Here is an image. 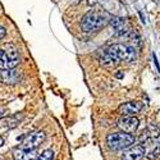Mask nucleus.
I'll use <instances>...</instances> for the list:
<instances>
[{
  "label": "nucleus",
  "instance_id": "obj_1",
  "mask_svg": "<svg viewBox=\"0 0 160 160\" xmlns=\"http://www.w3.org/2000/svg\"><path fill=\"white\" fill-rule=\"evenodd\" d=\"M137 58V51L133 46H128L124 44H113L100 51L99 62L102 67L106 68H113L119 63L127 62L132 63Z\"/></svg>",
  "mask_w": 160,
  "mask_h": 160
},
{
  "label": "nucleus",
  "instance_id": "obj_2",
  "mask_svg": "<svg viewBox=\"0 0 160 160\" xmlns=\"http://www.w3.org/2000/svg\"><path fill=\"white\" fill-rule=\"evenodd\" d=\"M112 18H113V16L109 12H106L105 9H101V8L92 9L82 17L81 30L86 33L98 32L101 28H104L105 26H108L110 23Z\"/></svg>",
  "mask_w": 160,
  "mask_h": 160
},
{
  "label": "nucleus",
  "instance_id": "obj_3",
  "mask_svg": "<svg viewBox=\"0 0 160 160\" xmlns=\"http://www.w3.org/2000/svg\"><path fill=\"white\" fill-rule=\"evenodd\" d=\"M136 138L131 133H126V132H114V133H109L106 136V145L110 150L114 151H121V150H126L128 148L135 143Z\"/></svg>",
  "mask_w": 160,
  "mask_h": 160
},
{
  "label": "nucleus",
  "instance_id": "obj_4",
  "mask_svg": "<svg viewBox=\"0 0 160 160\" xmlns=\"http://www.w3.org/2000/svg\"><path fill=\"white\" fill-rule=\"evenodd\" d=\"M19 62V54L14 48H10L8 45L5 49H0V69L2 71L16 68Z\"/></svg>",
  "mask_w": 160,
  "mask_h": 160
},
{
  "label": "nucleus",
  "instance_id": "obj_5",
  "mask_svg": "<svg viewBox=\"0 0 160 160\" xmlns=\"http://www.w3.org/2000/svg\"><path fill=\"white\" fill-rule=\"evenodd\" d=\"M117 126L119 127L122 132H126V133H135L140 126V121L133 117V115H122L121 118L118 119L117 122Z\"/></svg>",
  "mask_w": 160,
  "mask_h": 160
},
{
  "label": "nucleus",
  "instance_id": "obj_6",
  "mask_svg": "<svg viewBox=\"0 0 160 160\" xmlns=\"http://www.w3.org/2000/svg\"><path fill=\"white\" fill-rule=\"evenodd\" d=\"M46 138L45 132L38 131V132H33L23 140V142L21 143V148L23 149H28V150H36L40 145H41Z\"/></svg>",
  "mask_w": 160,
  "mask_h": 160
},
{
  "label": "nucleus",
  "instance_id": "obj_7",
  "mask_svg": "<svg viewBox=\"0 0 160 160\" xmlns=\"http://www.w3.org/2000/svg\"><path fill=\"white\" fill-rule=\"evenodd\" d=\"M113 26V30L118 36H131L133 35V30L131 28V24L126 18L122 17H113L110 21Z\"/></svg>",
  "mask_w": 160,
  "mask_h": 160
},
{
  "label": "nucleus",
  "instance_id": "obj_8",
  "mask_svg": "<svg viewBox=\"0 0 160 160\" xmlns=\"http://www.w3.org/2000/svg\"><path fill=\"white\" fill-rule=\"evenodd\" d=\"M145 156V148L142 145H132L122 154V160H142Z\"/></svg>",
  "mask_w": 160,
  "mask_h": 160
},
{
  "label": "nucleus",
  "instance_id": "obj_9",
  "mask_svg": "<svg viewBox=\"0 0 160 160\" xmlns=\"http://www.w3.org/2000/svg\"><path fill=\"white\" fill-rule=\"evenodd\" d=\"M143 109V104L141 101H128L122 104L118 108V113L121 115H135Z\"/></svg>",
  "mask_w": 160,
  "mask_h": 160
},
{
  "label": "nucleus",
  "instance_id": "obj_10",
  "mask_svg": "<svg viewBox=\"0 0 160 160\" xmlns=\"http://www.w3.org/2000/svg\"><path fill=\"white\" fill-rule=\"evenodd\" d=\"M22 78V74L16 71L14 68L13 69H7V71H3L0 73V79L4 82V83H8V85H16L21 81Z\"/></svg>",
  "mask_w": 160,
  "mask_h": 160
},
{
  "label": "nucleus",
  "instance_id": "obj_11",
  "mask_svg": "<svg viewBox=\"0 0 160 160\" xmlns=\"http://www.w3.org/2000/svg\"><path fill=\"white\" fill-rule=\"evenodd\" d=\"M37 156L36 150H28V149H23V148H17L13 151V158L14 160H35Z\"/></svg>",
  "mask_w": 160,
  "mask_h": 160
},
{
  "label": "nucleus",
  "instance_id": "obj_12",
  "mask_svg": "<svg viewBox=\"0 0 160 160\" xmlns=\"http://www.w3.org/2000/svg\"><path fill=\"white\" fill-rule=\"evenodd\" d=\"M160 136V128L156 126V124H150L148 128H146L145 132H142V135L140 137V141L145 142V141H148L149 138H158Z\"/></svg>",
  "mask_w": 160,
  "mask_h": 160
},
{
  "label": "nucleus",
  "instance_id": "obj_13",
  "mask_svg": "<svg viewBox=\"0 0 160 160\" xmlns=\"http://www.w3.org/2000/svg\"><path fill=\"white\" fill-rule=\"evenodd\" d=\"M145 156L149 160H154L160 156V140H156L152 143H150L149 149L145 150Z\"/></svg>",
  "mask_w": 160,
  "mask_h": 160
},
{
  "label": "nucleus",
  "instance_id": "obj_14",
  "mask_svg": "<svg viewBox=\"0 0 160 160\" xmlns=\"http://www.w3.org/2000/svg\"><path fill=\"white\" fill-rule=\"evenodd\" d=\"M52 159H54V151L51 149H48V150L42 151L40 155H37L35 160H52Z\"/></svg>",
  "mask_w": 160,
  "mask_h": 160
},
{
  "label": "nucleus",
  "instance_id": "obj_15",
  "mask_svg": "<svg viewBox=\"0 0 160 160\" xmlns=\"http://www.w3.org/2000/svg\"><path fill=\"white\" fill-rule=\"evenodd\" d=\"M8 115V109L7 108H0V119Z\"/></svg>",
  "mask_w": 160,
  "mask_h": 160
},
{
  "label": "nucleus",
  "instance_id": "obj_16",
  "mask_svg": "<svg viewBox=\"0 0 160 160\" xmlns=\"http://www.w3.org/2000/svg\"><path fill=\"white\" fill-rule=\"evenodd\" d=\"M5 35H7L5 28L3 27V26H0V40H3V38L5 37Z\"/></svg>",
  "mask_w": 160,
  "mask_h": 160
},
{
  "label": "nucleus",
  "instance_id": "obj_17",
  "mask_svg": "<svg viewBox=\"0 0 160 160\" xmlns=\"http://www.w3.org/2000/svg\"><path fill=\"white\" fill-rule=\"evenodd\" d=\"M4 145V140H3V137H0V148Z\"/></svg>",
  "mask_w": 160,
  "mask_h": 160
}]
</instances>
